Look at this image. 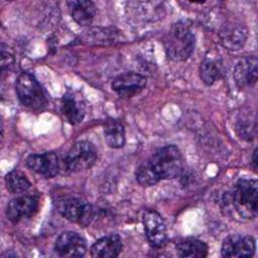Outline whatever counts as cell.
<instances>
[{"instance_id":"obj_2","label":"cell","mask_w":258,"mask_h":258,"mask_svg":"<svg viewBox=\"0 0 258 258\" xmlns=\"http://www.w3.org/2000/svg\"><path fill=\"white\" fill-rule=\"evenodd\" d=\"M228 204L244 220H252L258 210V183L256 179L240 178L229 192Z\"/></svg>"},{"instance_id":"obj_15","label":"cell","mask_w":258,"mask_h":258,"mask_svg":"<svg viewBox=\"0 0 258 258\" xmlns=\"http://www.w3.org/2000/svg\"><path fill=\"white\" fill-rule=\"evenodd\" d=\"M68 6L72 18L81 26L91 24L97 14V7L92 1L73 0L68 2Z\"/></svg>"},{"instance_id":"obj_19","label":"cell","mask_w":258,"mask_h":258,"mask_svg":"<svg viewBox=\"0 0 258 258\" xmlns=\"http://www.w3.org/2000/svg\"><path fill=\"white\" fill-rule=\"evenodd\" d=\"M222 75H223V68L219 59L207 56L201 62L200 77L206 85L208 86L213 85L214 83H216L218 80L221 79Z\"/></svg>"},{"instance_id":"obj_10","label":"cell","mask_w":258,"mask_h":258,"mask_svg":"<svg viewBox=\"0 0 258 258\" xmlns=\"http://www.w3.org/2000/svg\"><path fill=\"white\" fill-rule=\"evenodd\" d=\"M256 250V242L252 236L231 235L225 238L221 254L223 257H252Z\"/></svg>"},{"instance_id":"obj_16","label":"cell","mask_w":258,"mask_h":258,"mask_svg":"<svg viewBox=\"0 0 258 258\" xmlns=\"http://www.w3.org/2000/svg\"><path fill=\"white\" fill-rule=\"evenodd\" d=\"M221 43L228 49H240L247 39V28L242 24H235L225 27L220 32Z\"/></svg>"},{"instance_id":"obj_18","label":"cell","mask_w":258,"mask_h":258,"mask_svg":"<svg viewBox=\"0 0 258 258\" xmlns=\"http://www.w3.org/2000/svg\"><path fill=\"white\" fill-rule=\"evenodd\" d=\"M208 245L199 239H183L176 244V254L179 257L204 258L208 255Z\"/></svg>"},{"instance_id":"obj_7","label":"cell","mask_w":258,"mask_h":258,"mask_svg":"<svg viewBox=\"0 0 258 258\" xmlns=\"http://www.w3.org/2000/svg\"><path fill=\"white\" fill-rule=\"evenodd\" d=\"M39 200L34 195H24L9 202L6 208L8 220L14 224L31 218L38 210Z\"/></svg>"},{"instance_id":"obj_22","label":"cell","mask_w":258,"mask_h":258,"mask_svg":"<svg viewBox=\"0 0 258 258\" xmlns=\"http://www.w3.org/2000/svg\"><path fill=\"white\" fill-rule=\"evenodd\" d=\"M6 187L11 194H22L26 191L31 183L27 177L18 170H12L8 172L5 176Z\"/></svg>"},{"instance_id":"obj_4","label":"cell","mask_w":258,"mask_h":258,"mask_svg":"<svg viewBox=\"0 0 258 258\" xmlns=\"http://www.w3.org/2000/svg\"><path fill=\"white\" fill-rule=\"evenodd\" d=\"M15 92L20 103L33 110L46 107L47 97L38 81L29 73H21L15 82Z\"/></svg>"},{"instance_id":"obj_21","label":"cell","mask_w":258,"mask_h":258,"mask_svg":"<svg viewBox=\"0 0 258 258\" xmlns=\"http://www.w3.org/2000/svg\"><path fill=\"white\" fill-rule=\"evenodd\" d=\"M118 34L113 29L107 28H93L85 32L83 39L87 43L95 44H108L118 41Z\"/></svg>"},{"instance_id":"obj_11","label":"cell","mask_w":258,"mask_h":258,"mask_svg":"<svg viewBox=\"0 0 258 258\" xmlns=\"http://www.w3.org/2000/svg\"><path fill=\"white\" fill-rule=\"evenodd\" d=\"M147 84V80L144 76L134 73L128 72L119 75L112 82V89L116 92L120 97H133L136 94L140 93Z\"/></svg>"},{"instance_id":"obj_12","label":"cell","mask_w":258,"mask_h":258,"mask_svg":"<svg viewBox=\"0 0 258 258\" xmlns=\"http://www.w3.org/2000/svg\"><path fill=\"white\" fill-rule=\"evenodd\" d=\"M26 165L46 178L55 176L59 170L58 157L54 152L31 154L26 158Z\"/></svg>"},{"instance_id":"obj_17","label":"cell","mask_w":258,"mask_h":258,"mask_svg":"<svg viewBox=\"0 0 258 258\" xmlns=\"http://www.w3.org/2000/svg\"><path fill=\"white\" fill-rule=\"evenodd\" d=\"M60 111L68 122L73 125L81 123L85 116L84 106L71 93L64 94L61 98Z\"/></svg>"},{"instance_id":"obj_23","label":"cell","mask_w":258,"mask_h":258,"mask_svg":"<svg viewBox=\"0 0 258 258\" xmlns=\"http://www.w3.org/2000/svg\"><path fill=\"white\" fill-rule=\"evenodd\" d=\"M14 63V58L13 56L8 53L5 52L4 50H2V54H1V67H2V71L4 70H9L10 68H12Z\"/></svg>"},{"instance_id":"obj_9","label":"cell","mask_w":258,"mask_h":258,"mask_svg":"<svg viewBox=\"0 0 258 258\" xmlns=\"http://www.w3.org/2000/svg\"><path fill=\"white\" fill-rule=\"evenodd\" d=\"M53 249L60 257H83L87 252V242L77 232L67 231L57 237Z\"/></svg>"},{"instance_id":"obj_1","label":"cell","mask_w":258,"mask_h":258,"mask_svg":"<svg viewBox=\"0 0 258 258\" xmlns=\"http://www.w3.org/2000/svg\"><path fill=\"white\" fill-rule=\"evenodd\" d=\"M183 167L182 155L175 145L157 149L136 169L135 176L142 186H151L162 179L177 177Z\"/></svg>"},{"instance_id":"obj_24","label":"cell","mask_w":258,"mask_h":258,"mask_svg":"<svg viewBox=\"0 0 258 258\" xmlns=\"http://www.w3.org/2000/svg\"><path fill=\"white\" fill-rule=\"evenodd\" d=\"M252 166H253V169L256 171V168H257V149H254V151H253Z\"/></svg>"},{"instance_id":"obj_13","label":"cell","mask_w":258,"mask_h":258,"mask_svg":"<svg viewBox=\"0 0 258 258\" xmlns=\"http://www.w3.org/2000/svg\"><path fill=\"white\" fill-rule=\"evenodd\" d=\"M233 77L240 89H248L257 82V58L254 55L242 57L234 68Z\"/></svg>"},{"instance_id":"obj_3","label":"cell","mask_w":258,"mask_h":258,"mask_svg":"<svg viewBox=\"0 0 258 258\" xmlns=\"http://www.w3.org/2000/svg\"><path fill=\"white\" fill-rule=\"evenodd\" d=\"M195 33L186 21L174 23L163 39L166 55L174 61L186 60L195 49Z\"/></svg>"},{"instance_id":"obj_5","label":"cell","mask_w":258,"mask_h":258,"mask_svg":"<svg viewBox=\"0 0 258 258\" xmlns=\"http://www.w3.org/2000/svg\"><path fill=\"white\" fill-rule=\"evenodd\" d=\"M97 160L95 146L87 140L76 142L68 151L64 164L71 172H79L91 168Z\"/></svg>"},{"instance_id":"obj_8","label":"cell","mask_w":258,"mask_h":258,"mask_svg":"<svg viewBox=\"0 0 258 258\" xmlns=\"http://www.w3.org/2000/svg\"><path fill=\"white\" fill-rule=\"evenodd\" d=\"M142 222L148 242L154 248H161L166 242V226L163 218L154 210H147Z\"/></svg>"},{"instance_id":"obj_20","label":"cell","mask_w":258,"mask_h":258,"mask_svg":"<svg viewBox=\"0 0 258 258\" xmlns=\"http://www.w3.org/2000/svg\"><path fill=\"white\" fill-rule=\"evenodd\" d=\"M104 136L107 144L112 148H121L125 144V128L118 120H109L104 127Z\"/></svg>"},{"instance_id":"obj_6","label":"cell","mask_w":258,"mask_h":258,"mask_svg":"<svg viewBox=\"0 0 258 258\" xmlns=\"http://www.w3.org/2000/svg\"><path fill=\"white\" fill-rule=\"evenodd\" d=\"M57 211L67 220L81 226H88L94 216L92 206L78 198H64L57 202Z\"/></svg>"},{"instance_id":"obj_14","label":"cell","mask_w":258,"mask_h":258,"mask_svg":"<svg viewBox=\"0 0 258 258\" xmlns=\"http://www.w3.org/2000/svg\"><path fill=\"white\" fill-rule=\"evenodd\" d=\"M123 248L122 240L117 234H110L98 239L91 247L92 257L112 258L117 257Z\"/></svg>"}]
</instances>
